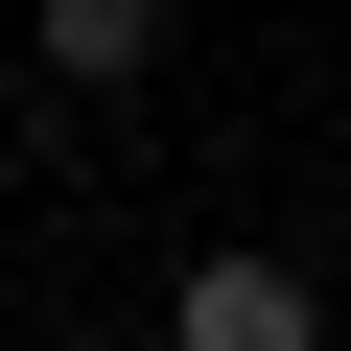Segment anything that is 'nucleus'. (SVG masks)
Segmentation results:
<instances>
[{"mask_svg":"<svg viewBox=\"0 0 351 351\" xmlns=\"http://www.w3.org/2000/svg\"><path fill=\"white\" fill-rule=\"evenodd\" d=\"M164 328H188V351H304L328 281H304V258H188V281H164Z\"/></svg>","mask_w":351,"mask_h":351,"instance_id":"nucleus-1","label":"nucleus"},{"mask_svg":"<svg viewBox=\"0 0 351 351\" xmlns=\"http://www.w3.org/2000/svg\"><path fill=\"white\" fill-rule=\"evenodd\" d=\"M24 24H47V71H71V94H117V71H164V0H24Z\"/></svg>","mask_w":351,"mask_h":351,"instance_id":"nucleus-2","label":"nucleus"}]
</instances>
